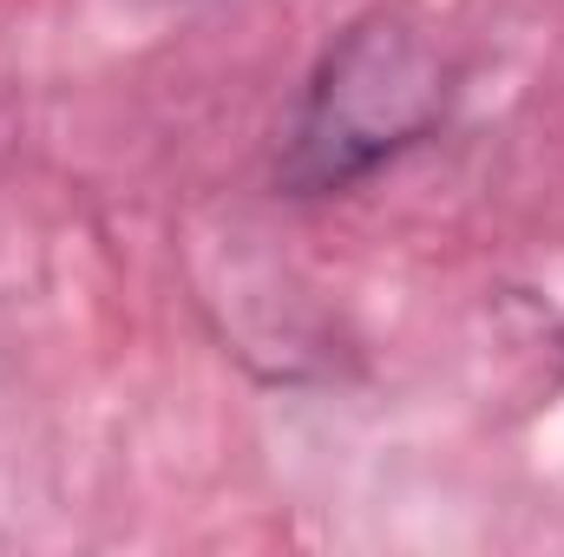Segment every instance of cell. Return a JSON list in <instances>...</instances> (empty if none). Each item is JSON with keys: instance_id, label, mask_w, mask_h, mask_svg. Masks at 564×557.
<instances>
[{"instance_id": "6da1fadb", "label": "cell", "mask_w": 564, "mask_h": 557, "mask_svg": "<svg viewBox=\"0 0 564 557\" xmlns=\"http://www.w3.org/2000/svg\"><path fill=\"white\" fill-rule=\"evenodd\" d=\"M446 112V66L408 13H368L355 20L315 66L282 184L315 197V190H348L355 177L381 171L408 144H421Z\"/></svg>"}]
</instances>
